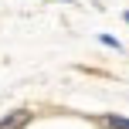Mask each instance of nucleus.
<instances>
[{
  "label": "nucleus",
  "mask_w": 129,
  "mask_h": 129,
  "mask_svg": "<svg viewBox=\"0 0 129 129\" xmlns=\"http://www.w3.org/2000/svg\"><path fill=\"white\" fill-rule=\"evenodd\" d=\"M27 122H31V112H27V109H17V112H10V116L0 119V129H24Z\"/></svg>",
  "instance_id": "1"
},
{
  "label": "nucleus",
  "mask_w": 129,
  "mask_h": 129,
  "mask_svg": "<svg viewBox=\"0 0 129 129\" xmlns=\"http://www.w3.org/2000/svg\"><path fill=\"white\" fill-rule=\"evenodd\" d=\"M102 126H105V129H129V119H126V116H105Z\"/></svg>",
  "instance_id": "2"
},
{
  "label": "nucleus",
  "mask_w": 129,
  "mask_h": 129,
  "mask_svg": "<svg viewBox=\"0 0 129 129\" xmlns=\"http://www.w3.org/2000/svg\"><path fill=\"white\" fill-rule=\"evenodd\" d=\"M102 44H109V48H116V51H119V41H116V38H109V34H102Z\"/></svg>",
  "instance_id": "3"
},
{
  "label": "nucleus",
  "mask_w": 129,
  "mask_h": 129,
  "mask_svg": "<svg viewBox=\"0 0 129 129\" xmlns=\"http://www.w3.org/2000/svg\"><path fill=\"white\" fill-rule=\"evenodd\" d=\"M126 20H129V14H126Z\"/></svg>",
  "instance_id": "4"
}]
</instances>
